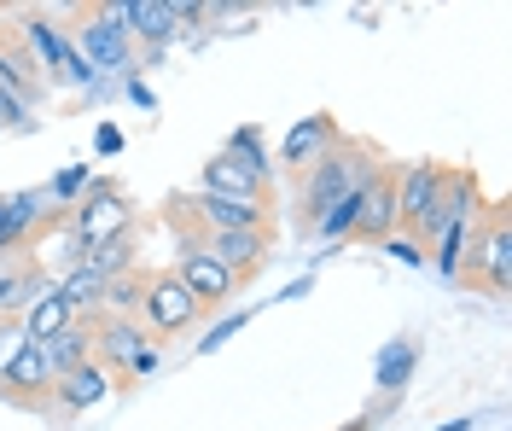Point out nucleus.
Here are the masks:
<instances>
[{"instance_id": "f257e3e1", "label": "nucleus", "mask_w": 512, "mask_h": 431, "mask_svg": "<svg viewBox=\"0 0 512 431\" xmlns=\"http://www.w3.org/2000/svg\"><path fill=\"white\" fill-rule=\"evenodd\" d=\"M379 146L373 140H350V134H338V146L320 158V164L303 169V222H320L332 204H350L361 199V187L379 175Z\"/></svg>"}, {"instance_id": "f03ea898", "label": "nucleus", "mask_w": 512, "mask_h": 431, "mask_svg": "<svg viewBox=\"0 0 512 431\" xmlns=\"http://www.w3.org/2000/svg\"><path fill=\"white\" fill-rule=\"evenodd\" d=\"M472 292H489V298H507L512 286V222H507V204H489L483 222L466 239V257H460V274Z\"/></svg>"}, {"instance_id": "7ed1b4c3", "label": "nucleus", "mask_w": 512, "mask_h": 431, "mask_svg": "<svg viewBox=\"0 0 512 431\" xmlns=\"http://www.w3.org/2000/svg\"><path fill=\"white\" fill-rule=\"evenodd\" d=\"M70 233H76V251H82V245H105V239L134 233V210H128L123 187L105 181V175H94V181L82 187V199L70 204Z\"/></svg>"}, {"instance_id": "20e7f679", "label": "nucleus", "mask_w": 512, "mask_h": 431, "mask_svg": "<svg viewBox=\"0 0 512 431\" xmlns=\"http://www.w3.org/2000/svg\"><path fill=\"white\" fill-rule=\"evenodd\" d=\"M134 321H140V332H152V338H181V332H192L204 321V309L187 298V286H181L169 268H158V274L140 280V309H134Z\"/></svg>"}, {"instance_id": "39448f33", "label": "nucleus", "mask_w": 512, "mask_h": 431, "mask_svg": "<svg viewBox=\"0 0 512 431\" xmlns=\"http://www.w3.org/2000/svg\"><path fill=\"white\" fill-rule=\"evenodd\" d=\"M18 35H24V47H30L35 70H53V82H64V88H94V70L82 65V53L70 47V35H64L47 12H24V18H18Z\"/></svg>"}, {"instance_id": "423d86ee", "label": "nucleus", "mask_w": 512, "mask_h": 431, "mask_svg": "<svg viewBox=\"0 0 512 431\" xmlns=\"http://www.w3.org/2000/svg\"><path fill=\"white\" fill-rule=\"evenodd\" d=\"M448 164H396V233L425 251V222L437 210V193H443Z\"/></svg>"}, {"instance_id": "0eeeda50", "label": "nucleus", "mask_w": 512, "mask_h": 431, "mask_svg": "<svg viewBox=\"0 0 512 431\" xmlns=\"http://www.w3.org/2000/svg\"><path fill=\"white\" fill-rule=\"evenodd\" d=\"M169 274L187 286V298L198 303L204 315H210V309H222V303L239 292V280H233V274H227V268L198 245V239H181V251H175V268H169Z\"/></svg>"}, {"instance_id": "6e6552de", "label": "nucleus", "mask_w": 512, "mask_h": 431, "mask_svg": "<svg viewBox=\"0 0 512 431\" xmlns=\"http://www.w3.org/2000/svg\"><path fill=\"white\" fill-rule=\"evenodd\" d=\"M70 47L82 53L88 70H128L134 65V41H128V30H117L99 6H82V24H76V35H70Z\"/></svg>"}, {"instance_id": "1a4fd4ad", "label": "nucleus", "mask_w": 512, "mask_h": 431, "mask_svg": "<svg viewBox=\"0 0 512 431\" xmlns=\"http://www.w3.org/2000/svg\"><path fill=\"white\" fill-rule=\"evenodd\" d=\"M384 239H396V164H379V175L361 187L350 228V245H384Z\"/></svg>"}, {"instance_id": "9d476101", "label": "nucleus", "mask_w": 512, "mask_h": 431, "mask_svg": "<svg viewBox=\"0 0 512 431\" xmlns=\"http://www.w3.org/2000/svg\"><path fill=\"white\" fill-rule=\"evenodd\" d=\"M216 263L245 286L251 274H262V263H268V251H274V228H233V233H204L198 239Z\"/></svg>"}, {"instance_id": "9b49d317", "label": "nucleus", "mask_w": 512, "mask_h": 431, "mask_svg": "<svg viewBox=\"0 0 512 431\" xmlns=\"http://www.w3.org/2000/svg\"><path fill=\"white\" fill-rule=\"evenodd\" d=\"M53 216H59V204L47 193H18V199L0 193V257H18Z\"/></svg>"}, {"instance_id": "f8f14e48", "label": "nucleus", "mask_w": 512, "mask_h": 431, "mask_svg": "<svg viewBox=\"0 0 512 431\" xmlns=\"http://www.w3.org/2000/svg\"><path fill=\"white\" fill-rule=\"evenodd\" d=\"M338 134H344V129H338V117H332V111L297 117V123L286 129V140H280V164H286L291 175H303L309 164H320V158L338 146Z\"/></svg>"}, {"instance_id": "ddd939ff", "label": "nucleus", "mask_w": 512, "mask_h": 431, "mask_svg": "<svg viewBox=\"0 0 512 431\" xmlns=\"http://www.w3.org/2000/svg\"><path fill=\"white\" fill-rule=\"evenodd\" d=\"M146 344H152V338L140 332V321H134V315H99V321H94V362L105 367L117 385H123L128 362H134Z\"/></svg>"}, {"instance_id": "4468645a", "label": "nucleus", "mask_w": 512, "mask_h": 431, "mask_svg": "<svg viewBox=\"0 0 512 431\" xmlns=\"http://www.w3.org/2000/svg\"><path fill=\"white\" fill-rule=\"evenodd\" d=\"M0 94H12L18 105H35L41 94H47V76L35 70L24 35L6 30V24H0Z\"/></svg>"}, {"instance_id": "2eb2a0df", "label": "nucleus", "mask_w": 512, "mask_h": 431, "mask_svg": "<svg viewBox=\"0 0 512 431\" xmlns=\"http://www.w3.org/2000/svg\"><path fill=\"white\" fill-rule=\"evenodd\" d=\"M198 193H216V199H239V204H274V181H262L256 169H245L239 158L216 152L204 164V187Z\"/></svg>"}, {"instance_id": "dca6fc26", "label": "nucleus", "mask_w": 512, "mask_h": 431, "mask_svg": "<svg viewBox=\"0 0 512 431\" xmlns=\"http://www.w3.org/2000/svg\"><path fill=\"white\" fill-rule=\"evenodd\" d=\"M111 391H117V379H111L99 362H82V367H70V373L53 379V402H59L64 414H82V408L105 402Z\"/></svg>"}, {"instance_id": "f3484780", "label": "nucleus", "mask_w": 512, "mask_h": 431, "mask_svg": "<svg viewBox=\"0 0 512 431\" xmlns=\"http://www.w3.org/2000/svg\"><path fill=\"white\" fill-rule=\"evenodd\" d=\"M0 397L18 402V408H47V397H53V373H47V362H41L35 344L12 362V373L0 379Z\"/></svg>"}, {"instance_id": "a211bd4d", "label": "nucleus", "mask_w": 512, "mask_h": 431, "mask_svg": "<svg viewBox=\"0 0 512 431\" xmlns=\"http://www.w3.org/2000/svg\"><path fill=\"white\" fill-rule=\"evenodd\" d=\"M35 350H41V362H47L53 379L70 373V367H82V362H94V321H76V327L53 332V338H41Z\"/></svg>"}, {"instance_id": "6ab92c4d", "label": "nucleus", "mask_w": 512, "mask_h": 431, "mask_svg": "<svg viewBox=\"0 0 512 431\" xmlns=\"http://www.w3.org/2000/svg\"><path fill=\"white\" fill-rule=\"evenodd\" d=\"M175 30H181V24H175V6H169V0H128V41L163 47Z\"/></svg>"}, {"instance_id": "aec40b11", "label": "nucleus", "mask_w": 512, "mask_h": 431, "mask_svg": "<svg viewBox=\"0 0 512 431\" xmlns=\"http://www.w3.org/2000/svg\"><path fill=\"white\" fill-rule=\"evenodd\" d=\"M76 268H88L94 280L134 274V233H123V239H105V245H82V251H76Z\"/></svg>"}, {"instance_id": "412c9836", "label": "nucleus", "mask_w": 512, "mask_h": 431, "mask_svg": "<svg viewBox=\"0 0 512 431\" xmlns=\"http://www.w3.org/2000/svg\"><path fill=\"white\" fill-rule=\"evenodd\" d=\"M18 321H24V332H30V344H41V338H53V332H64V327H76L70 303H64L59 292H53V286H47L41 298L24 303V315H18Z\"/></svg>"}, {"instance_id": "4be33fe9", "label": "nucleus", "mask_w": 512, "mask_h": 431, "mask_svg": "<svg viewBox=\"0 0 512 431\" xmlns=\"http://www.w3.org/2000/svg\"><path fill=\"white\" fill-rule=\"evenodd\" d=\"M53 292L70 303V315H76V321H99V315H105V280H94L88 268H70Z\"/></svg>"}, {"instance_id": "5701e85b", "label": "nucleus", "mask_w": 512, "mask_h": 431, "mask_svg": "<svg viewBox=\"0 0 512 431\" xmlns=\"http://www.w3.org/2000/svg\"><path fill=\"white\" fill-rule=\"evenodd\" d=\"M414 362H419V344H414V338H396V344H384V350H379V367H373V379H379V391H384V397L408 385Z\"/></svg>"}, {"instance_id": "b1692460", "label": "nucleus", "mask_w": 512, "mask_h": 431, "mask_svg": "<svg viewBox=\"0 0 512 431\" xmlns=\"http://www.w3.org/2000/svg\"><path fill=\"white\" fill-rule=\"evenodd\" d=\"M41 292H47V286H41V274H0V321H6V315H24V303L30 298H41Z\"/></svg>"}, {"instance_id": "393cba45", "label": "nucleus", "mask_w": 512, "mask_h": 431, "mask_svg": "<svg viewBox=\"0 0 512 431\" xmlns=\"http://www.w3.org/2000/svg\"><path fill=\"white\" fill-rule=\"evenodd\" d=\"M140 280H146V274H117V280H105V315H134V309H140Z\"/></svg>"}, {"instance_id": "a878e982", "label": "nucleus", "mask_w": 512, "mask_h": 431, "mask_svg": "<svg viewBox=\"0 0 512 431\" xmlns=\"http://www.w3.org/2000/svg\"><path fill=\"white\" fill-rule=\"evenodd\" d=\"M24 350H30V332H24L18 315H6V321H0V379L12 373V362H18Z\"/></svg>"}, {"instance_id": "bb28decb", "label": "nucleus", "mask_w": 512, "mask_h": 431, "mask_svg": "<svg viewBox=\"0 0 512 431\" xmlns=\"http://www.w3.org/2000/svg\"><path fill=\"white\" fill-rule=\"evenodd\" d=\"M245 321H251V315H245V309H239V315H222V321H216V327L204 332V344H198V350H216V344H222V338H233V332L245 327Z\"/></svg>"}, {"instance_id": "cd10ccee", "label": "nucleus", "mask_w": 512, "mask_h": 431, "mask_svg": "<svg viewBox=\"0 0 512 431\" xmlns=\"http://www.w3.org/2000/svg\"><path fill=\"white\" fill-rule=\"evenodd\" d=\"M384 245H390V251H396V257H402V263H425V251H419V245H408V239H402V233H396V239H384Z\"/></svg>"}, {"instance_id": "c85d7f7f", "label": "nucleus", "mask_w": 512, "mask_h": 431, "mask_svg": "<svg viewBox=\"0 0 512 431\" xmlns=\"http://www.w3.org/2000/svg\"><path fill=\"white\" fill-rule=\"evenodd\" d=\"M128 100H134V105H146V111H152V88H146V82H128Z\"/></svg>"}, {"instance_id": "c756f323", "label": "nucleus", "mask_w": 512, "mask_h": 431, "mask_svg": "<svg viewBox=\"0 0 512 431\" xmlns=\"http://www.w3.org/2000/svg\"><path fill=\"white\" fill-rule=\"evenodd\" d=\"M117 146H123V134L111 129V123H105V129H99V152H117Z\"/></svg>"}, {"instance_id": "7c9ffc66", "label": "nucleus", "mask_w": 512, "mask_h": 431, "mask_svg": "<svg viewBox=\"0 0 512 431\" xmlns=\"http://www.w3.org/2000/svg\"><path fill=\"white\" fill-rule=\"evenodd\" d=\"M0 129H6V117H0Z\"/></svg>"}]
</instances>
